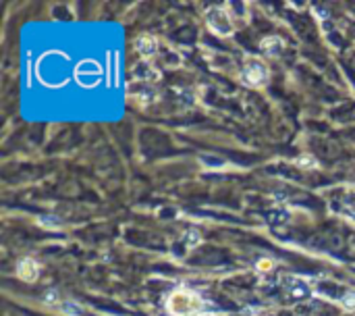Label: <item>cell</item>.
Returning a JSON list of instances; mask_svg holds the SVG:
<instances>
[{"instance_id":"6da1fadb","label":"cell","mask_w":355,"mask_h":316,"mask_svg":"<svg viewBox=\"0 0 355 316\" xmlns=\"http://www.w3.org/2000/svg\"><path fill=\"white\" fill-rule=\"evenodd\" d=\"M204 308V302L193 291L177 289L169 298V310L175 316H197Z\"/></svg>"},{"instance_id":"7a4b0ae2","label":"cell","mask_w":355,"mask_h":316,"mask_svg":"<svg viewBox=\"0 0 355 316\" xmlns=\"http://www.w3.org/2000/svg\"><path fill=\"white\" fill-rule=\"evenodd\" d=\"M239 79L250 88H262L268 81V69L260 58H247L239 73Z\"/></svg>"},{"instance_id":"3957f363","label":"cell","mask_w":355,"mask_h":316,"mask_svg":"<svg viewBox=\"0 0 355 316\" xmlns=\"http://www.w3.org/2000/svg\"><path fill=\"white\" fill-rule=\"evenodd\" d=\"M206 21H208V25L218 33V36H229V33L233 31V17L220 6L210 8L208 15H206Z\"/></svg>"},{"instance_id":"277c9868","label":"cell","mask_w":355,"mask_h":316,"mask_svg":"<svg viewBox=\"0 0 355 316\" xmlns=\"http://www.w3.org/2000/svg\"><path fill=\"white\" fill-rule=\"evenodd\" d=\"M38 273H40V266L31 258H25L17 264V277L23 281H35L38 279Z\"/></svg>"},{"instance_id":"5b68a950","label":"cell","mask_w":355,"mask_h":316,"mask_svg":"<svg viewBox=\"0 0 355 316\" xmlns=\"http://www.w3.org/2000/svg\"><path fill=\"white\" fill-rule=\"evenodd\" d=\"M135 48L144 56H150V54L156 52V38L150 36V33H141V36L135 40Z\"/></svg>"},{"instance_id":"8992f818","label":"cell","mask_w":355,"mask_h":316,"mask_svg":"<svg viewBox=\"0 0 355 316\" xmlns=\"http://www.w3.org/2000/svg\"><path fill=\"white\" fill-rule=\"evenodd\" d=\"M280 46H282V44H280L278 38H268V40L262 42V50H264L266 54H272V56H274V54H278Z\"/></svg>"},{"instance_id":"52a82bcc","label":"cell","mask_w":355,"mask_h":316,"mask_svg":"<svg viewBox=\"0 0 355 316\" xmlns=\"http://www.w3.org/2000/svg\"><path fill=\"white\" fill-rule=\"evenodd\" d=\"M343 306H345L347 310H355V291H349V294H345L341 298Z\"/></svg>"},{"instance_id":"ba28073f","label":"cell","mask_w":355,"mask_h":316,"mask_svg":"<svg viewBox=\"0 0 355 316\" xmlns=\"http://www.w3.org/2000/svg\"><path fill=\"white\" fill-rule=\"evenodd\" d=\"M258 268H260V271H270V268H272V260H260Z\"/></svg>"}]
</instances>
